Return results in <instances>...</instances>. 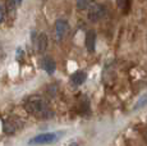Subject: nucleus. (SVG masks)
Segmentation results:
<instances>
[{
    "mask_svg": "<svg viewBox=\"0 0 147 146\" xmlns=\"http://www.w3.org/2000/svg\"><path fill=\"white\" fill-rule=\"evenodd\" d=\"M68 30H69V23H68L67 19H58L55 22V26H54V33H55V37L58 41L63 40L64 36L67 35Z\"/></svg>",
    "mask_w": 147,
    "mask_h": 146,
    "instance_id": "nucleus-5",
    "label": "nucleus"
},
{
    "mask_svg": "<svg viewBox=\"0 0 147 146\" xmlns=\"http://www.w3.org/2000/svg\"><path fill=\"white\" fill-rule=\"evenodd\" d=\"M24 109L30 114L38 118H47L50 117V109L46 101L41 96H30L24 101Z\"/></svg>",
    "mask_w": 147,
    "mask_h": 146,
    "instance_id": "nucleus-1",
    "label": "nucleus"
},
{
    "mask_svg": "<svg viewBox=\"0 0 147 146\" xmlns=\"http://www.w3.org/2000/svg\"><path fill=\"white\" fill-rule=\"evenodd\" d=\"M56 140H58V135L49 132V133H41V135L35 136L33 139L30 140L28 144L30 145H49V144L55 142Z\"/></svg>",
    "mask_w": 147,
    "mask_h": 146,
    "instance_id": "nucleus-2",
    "label": "nucleus"
},
{
    "mask_svg": "<svg viewBox=\"0 0 147 146\" xmlns=\"http://www.w3.org/2000/svg\"><path fill=\"white\" fill-rule=\"evenodd\" d=\"M22 127H23V123H22V120L19 119V118L13 117V118H8V119L5 120L3 130H4L5 133L13 135V133H16V132H18Z\"/></svg>",
    "mask_w": 147,
    "mask_h": 146,
    "instance_id": "nucleus-4",
    "label": "nucleus"
},
{
    "mask_svg": "<svg viewBox=\"0 0 147 146\" xmlns=\"http://www.w3.org/2000/svg\"><path fill=\"white\" fill-rule=\"evenodd\" d=\"M86 80H87V74L84 72H82V71H78V72L73 73L72 77H70L72 83L73 85H76V86H80V85H82V83H84V81Z\"/></svg>",
    "mask_w": 147,
    "mask_h": 146,
    "instance_id": "nucleus-9",
    "label": "nucleus"
},
{
    "mask_svg": "<svg viewBox=\"0 0 147 146\" xmlns=\"http://www.w3.org/2000/svg\"><path fill=\"white\" fill-rule=\"evenodd\" d=\"M143 137H145V140H146V141H147V131L145 132V133H143Z\"/></svg>",
    "mask_w": 147,
    "mask_h": 146,
    "instance_id": "nucleus-16",
    "label": "nucleus"
},
{
    "mask_svg": "<svg viewBox=\"0 0 147 146\" xmlns=\"http://www.w3.org/2000/svg\"><path fill=\"white\" fill-rule=\"evenodd\" d=\"M84 44H86V49L88 50L90 53L95 51V47H96V33H95V31H92V30L87 31Z\"/></svg>",
    "mask_w": 147,
    "mask_h": 146,
    "instance_id": "nucleus-6",
    "label": "nucleus"
},
{
    "mask_svg": "<svg viewBox=\"0 0 147 146\" xmlns=\"http://www.w3.org/2000/svg\"><path fill=\"white\" fill-rule=\"evenodd\" d=\"M19 3V0H8V4H7V12L8 16L13 19V17L16 16V8L17 4Z\"/></svg>",
    "mask_w": 147,
    "mask_h": 146,
    "instance_id": "nucleus-10",
    "label": "nucleus"
},
{
    "mask_svg": "<svg viewBox=\"0 0 147 146\" xmlns=\"http://www.w3.org/2000/svg\"><path fill=\"white\" fill-rule=\"evenodd\" d=\"M146 106H147V92L145 95H142V96L137 100V103H136L134 106H133V110L137 112V110H140V109H142V108H146Z\"/></svg>",
    "mask_w": 147,
    "mask_h": 146,
    "instance_id": "nucleus-11",
    "label": "nucleus"
},
{
    "mask_svg": "<svg viewBox=\"0 0 147 146\" xmlns=\"http://www.w3.org/2000/svg\"><path fill=\"white\" fill-rule=\"evenodd\" d=\"M88 1L90 0H76V4H77V8L81 10L86 9L88 7Z\"/></svg>",
    "mask_w": 147,
    "mask_h": 146,
    "instance_id": "nucleus-12",
    "label": "nucleus"
},
{
    "mask_svg": "<svg viewBox=\"0 0 147 146\" xmlns=\"http://www.w3.org/2000/svg\"><path fill=\"white\" fill-rule=\"evenodd\" d=\"M4 16H5V13H4V9H3V8L0 7V23H1V22L4 21Z\"/></svg>",
    "mask_w": 147,
    "mask_h": 146,
    "instance_id": "nucleus-14",
    "label": "nucleus"
},
{
    "mask_svg": "<svg viewBox=\"0 0 147 146\" xmlns=\"http://www.w3.org/2000/svg\"><path fill=\"white\" fill-rule=\"evenodd\" d=\"M69 146H80V145H78V144H77V142H72V144H70Z\"/></svg>",
    "mask_w": 147,
    "mask_h": 146,
    "instance_id": "nucleus-15",
    "label": "nucleus"
},
{
    "mask_svg": "<svg viewBox=\"0 0 147 146\" xmlns=\"http://www.w3.org/2000/svg\"><path fill=\"white\" fill-rule=\"evenodd\" d=\"M37 51L38 53H45L49 45V39H47L46 33H40L37 37Z\"/></svg>",
    "mask_w": 147,
    "mask_h": 146,
    "instance_id": "nucleus-8",
    "label": "nucleus"
},
{
    "mask_svg": "<svg viewBox=\"0 0 147 146\" xmlns=\"http://www.w3.org/2000/svg\"><path fill=\"white\" fill-rule=\"evenodd\" d=\"M106 16V8L102 4H94L88 9V19L91 22H98Z\"/></svg>",
    "mask_w": 147,
    "mask_h": 146,
    "instance_id": "nucleus-3",
    "label": "nucleus"
},
{
    "mask_svg": "<svg viewBox=\"0 0 147 146\" xmlns=\"http://www.w3.org/2000/svg\"><path fill=\"white\" fill-rule=\"evenodd\" d=\"M125 1L127 0H117V4L119 8H124V5H125Z\"/></svg>",
    "mask_w": 147,
    "mask_h": 146,
    "instance_id": "nucleus-13",
    "label": "nucleus"
},
{
    "mask_svg": "<svg viewBox=\"0 0 147 146\" xmlns=\"http://www.w3.org/2000/svg\"><path fill=\"white\" fill-rule=\"evenodd\" d=\"M41 66H42V69H44L46 73H49V74H53V73L55 72V69H56L55 62H54L51 58H49V57H46V58L42 59Z\"/></svg>",
    "mask_w": 147,
    "mask_h": 146,
    "instance_id": "nucleus-7",
    "label": "nucleus"
}]
</instances>
